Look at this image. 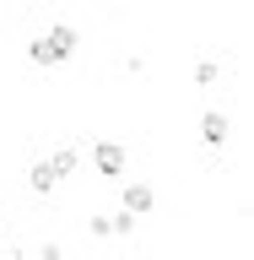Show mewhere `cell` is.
Instances as JSON below:
<instances>
[{
    "label": "cell",
    "mask_w": 254,
    "mask_h": 260,
    "mask_svg": "<svg viewBox=\"0 0 254 260\" xmlns=\"http://www.w3.org/2000/svg\"><path fill=\"white\" fill-rule=\"evenodd\" d=\"M70 54H76V27H70V22H54V27H44L27 44V60L44 65V71H49V65H65Z\"/></svg>",
    "instance_id": "1"
},
{
    "label": "cell",
    "mask_w": 254,
    "mask_h": 260,
    "mask_svg": "<svg viewBox=\"0 0 254 260\" xmlns=\"http://www.w3.org/2000/svg\"><path fill=\"white\" fill-rule=\"evenodd\" d=\"M125 162H130V152L119 141H92V168L103 179H125Z\"/></svg>",
    "instance_id": "2"
},
{
    "label": "cell",
    "mask_w": 254,
    "mask_h": 260,
    "mask_svg": "<svg viewBox=\"0 0 254 260\" xmlns=\"http://www.w3.org/2000/svg\"><path fill=\"white\" fill-rule=\"evenodd\" d=\"M152 206H157V190H152L146 179H130V184H125V217H135V222H141Z\"/></svg>",
    "instance_id": "3"
},
{
    "label": "cell",
    "mask_w": 254,
    "mask_h": 260,
    "mask_svg": "<svg viewBox=\"0 0 254 260\" xmlns=\"http://www.w3.org/2000/svg\"><path fill=\"white\" fill-rule=\"evenodd\" d=\"M227 136H233V119H227V114H216V109H211L206 119H200V141H206L211 152H222V146H227Z\"/></svg>",
    "instance_id": "4"
},
{
    "label": "cell",
    "mask_w": 254,
    "mask_h": 260,
    "mask_svg": "<svg viewBox=\"0 0 254 260\" xmlns=\"http://www.w3.org/2000/svg\"><path fill=\"white\" fill-rule=\"evenodd\" d=\"M44 162H49V174H54V179H70L81 157H76V146H54V152H49Z\"/></svg>",
    "instance_id": "5"
},
{
    "label": "cell",
    "mask_w": 254,
    "mask_h": 260,
    "mask_svg": "<svg viewBox=\"0 0 254 260\" xmlns=\"http://www.w3.org/2000/svg\"><path fill=\"white\" fill-rule=\"evenodd\" d=\"M27 190H32V195H54V190H60V179L49 174V162H44V157L27 168Z\"/></svg>",
    "instance_id": "6"
},
{
    "label": "cell",
    "mask_w": 254,
    "mask_h": 260,
    "mask_svg": "<svg viewBox=\"0 0 254 260\" xmlns=\"http://www.w3.org/2000/svg\"><path fill=\"white\" fill-rule=\"evenodd\" d=\"M195 81H200V87H216V81H222V65H216V60H200V65H195Z\"/></svg>",
    "instance_id": "7"
},
{
    "label": "cell",
    "mask_w": 254,
    "mask_h": 260,
    "mask_svg": "<svg viewBox=\"0 0 254 260\" xmlns=\"http://www.w3.org/2000/svg\"><path fill=\"white\" fill-rule=\"evenodd\" d=\"M108 228H114V239H130L141 222H135V217H125V211H114V217H108Z\"/></svg>",
    "instance_id": "8"
},
{
    "label": "cell",
    "mask_w": 254,
    "mask_h": 260,
    "mask_svg": "<svg viewBox=\"0 0 254 260\" xmlns=\"http://www.w3.org/2000/svg\"><path fill=\"white\" fill-rule=\"evenodd\" d=\"M87 233H92V239H114V228H108V217H103V211H92V217H87Z\"/></svg>",
    "instance_id": "9"
},
{
    "label": "cell",
    "mask_w": 254,
    "mask_h": 260,
    "mask_svg": "<svg viewBox=\"0 0 254 260\" xmlns=\"http://www.w3.org/2000/svg\"><path fill=\"white\" fill-rule=\"evenodd\" d=\"M38 260H65V249H60L54 239H49V244H38Z\"/></svg>",
    "instance_id": "10"
},
{
    "label": "cell",
    "mask_w": 254,
    "mask_h": 260,
    "mask_svg": "<svg viewBox=\"0 0 254 260\" xmlns=\"http://www.w3.org/2000/svg\"><path fill=\"white\" fill-rule=\"evenodd\" d=\"M0 228H6V206H0Z\"/></svg>",
    "instance_id": "11"
}]
</instances>
